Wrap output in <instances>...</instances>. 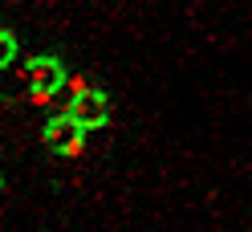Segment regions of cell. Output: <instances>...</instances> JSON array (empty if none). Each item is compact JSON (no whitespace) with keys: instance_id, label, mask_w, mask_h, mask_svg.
Listing matches in <instances>:
<instances>
[{"instance_id":"7a4b0ae2","label":"cell","mask_w":252,"mask_h":232,"mask_svg":"<svg viewBox=\"0 0 252 232\" xmlns=\"http://www.w3.org/2000/svg\"><path fill=\"white\" fill-rule=\"evenodd\" d=\"M69 118L86 131L106 127L110 122V94H102V90H77L73 102H69Z\"/></svg>"},{"instance_id":"6da1fadb","label":"cell","mask_w":252,"mask_h":232,"mask_svg":"<svg viewBox=\"0 0 252 232\" xmlns=\"http://www.w3.org/2000/svg\"><path fill=\"white\" fill-rule=\"evenodd\" d=\"M65 86V66L57 57H33L29 61V94L33 102H49Z\"/></svg>"},{"instance_id":"5b68a950","label":"cell","mask_w":252,"mask_h":232,"mask_svg":"<svg viewBox=\"0 0 252 232\" xmlns=\"http://www.w3.org/2000/svg\"><path fill=\"white\" fill-rule=\"evenodd\" d=\"M0 188H4V175H0Z\"/></svg>"},{"instance_id":"3957f363","label":"cell","mask_w":252,"mask_h":232,"mask_svg":"<svg viewBox=\"0 0 252 232\" xmlns=\"http://www.w3.org/2000/svg\"><path fill=\"white\" fill-rule=\"evenodd\" d=\"M45 143L53 151H61V155H77L86 147V127H77L69 114H61V118H53L49 127H45Z\"/></svg>"},{"instance_id":"277c9868","label":"cell","mask_w":252,"mask_h":232,"mask_svg":"<svg viewBox=\"0 0 252 232\" xmlns=\"http://www.w3.org/2000/svg\"><path fill=\"white\" fill-rule=\"evenodd\" d=\"M12 57H17V37H12L8 29H0V69L12 66Z\"/></svg>"}]
</instances>
